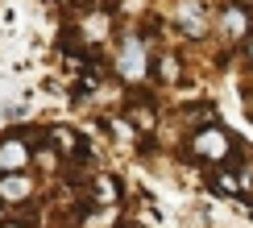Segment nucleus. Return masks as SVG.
Instances as JSON below:
<instances>
[{"instance_id": "7", "label": "nucleus", "mask_w": 253, "mask_h": 228, "mask_svg": "<svg viewBox=\"0 0 253 228\" xmlns=\"http://www.w3.org/2000/svg\"><path fill=\"white\" fill-rule=\"evenodd\" d=\"M87 203L96 207H117L121 203V183L112 179V174H91V187H87Z\"/></svg>"}, {"instance_id": "4", "label": "nucleus", "mask_w": 253, "mask_h": 228, "mask_svg": "<svg viewBox=\"0 0 253 228\" xmlns=\"http://www.w3.org/2000/svg\"><path fill=\"white\" fill-rule=\"evenodd\" d=\"M212 34L228 38V41H245L253 34V8H245L241 0H224L220 13L212 17Z\"/></svg>"}, {"instance_id": "2", "label": "nucleus", "mask_w": 253, "mask_h": 228, "mask_svg": "<svg viewBox=\"0 0 253 228\" xmlns=\"http://www.w3.org/2000/svg\"><path fill=\"white\" fill-rule=\"evenodd\" d=\"M187 150H191L199 162H208L212 170H220V166L233 162L237 141H233V133L220 129V124H204V129H191V137H187Z\"/></svg>"}, {"instance_id": "8", "label": "nucleus", "mask_w": 253, "mask_h": 228, "mask_svg": "<svg viewBox=\"0 0 253 228\" xmlns=\"http://www.w3.org/2000/svg\"><path fill=\"white\" fill-rule=\"evenodd\" d=\"M183 75V58L178 54H154V83H174Z\"/></svg>"}, {"instance_id": "3", "label": "nucleus", "mask_w": 253, "mask_h": 228, "mask_svg": "<svg viewBox=\"0 0 253 228\" xmlns=\"http://www.w3.org/2000/svg\"><path fill=\"white\" fill-rule=\"evenodd\" d=\"M34 137H25V129L0 133V174H21L34 166Z\"/></svg>"}, {"instance_id": "9", "label": "nucleus", "mask_w": 253, "mask_h": 228, "mask_svg": "<svg viewBox=\"0 0 253 228\" xmlns=\"http://www.w3.org/2000/svg\"><path fill=\"white\" fill-rule=\"evenodd\" d=\"M241 54H245V62H249V67H253V34H249L245 41H241Z\"/></svg>"}, {"instance_id": "1", "label": "nucleus", "mask_w": 253, "mask_h": 228, "mask_svg": "<svg viewBox=\"0 0 253 228\" xmlns=\"http://www.w3.org/2000/svg\"><path fill=\"white\" fill-rule=\"evenodd\" d=\"M112 75H117L125 87H145V83H154L150 34H141V29H121L117 41H112Z\"/></svg>"}, {"instance_id": "5", "label": "nucleus", "mask_w": 253, "mask_h": 228, "mask_svg": "<svg viewBox=\"0 0 253 228\" xmlns=\"http://www.w3.org/2000/svg\"><path fill=\"white\" fill-rule=\"evenodd\" d=\"M38 199V179L34 170L21 174H0V212H21Z\"/></svg>"}, {"instance_id": "6", "label": "nucleus", "mask_w": 253, "mask_h": 228, "mask_svg": "<svg viewBox=\"0 0 253 228\" xmlns=\"http://www.w3.org/2000/svg\"><path fill=\"white\" fill-rule=\"evenodd\" d=\"M174 29L187 41H204L212 34V13H208L204 0H178L174 4Z\"/></svg>"}]
</instances>
